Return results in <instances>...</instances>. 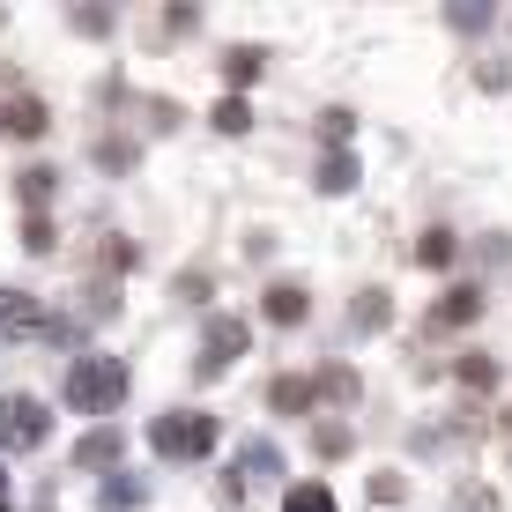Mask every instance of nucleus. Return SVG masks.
Listing matches in <instances>:
<instances>
[{
	"label": "nucleus",
	"mask_w": 512,
	"mask_h": 512,
	"mask_svg": "<svg viewBox=\"0 0 512 512\" xmlns=\"http://www.w3.org/2000/svg\"><path fill=\"white\" fill-rule=\"evenodd\" d=\"M119 394H127V364L75 357V372H67V409H75V416H112Z\"/></svg>",
	"instance_id": "1"
},
{
	"label": "nucleus",
	"mask_w": 512,
	"mask_h": 512,
	"mask_svg": "<svg viewBox=\"0 0 512 512\" xmlns=\"http://www.w3.org/2000/svg\"><path fill=\"white\" fill-rule=\"evenodd\" d=\"M156 453H171V461H193V453H208L216 446V416H201V409H179V416H156Z\"/></svg>",
	"instance_id": "2"
},
{
	"label": "nucleus",
	"mask_w": 512,
	"mask_h": 512,
	"mask_svg": "<svg viewBox=\"0 0 512 512\" xmlns=\"http://www.w3.org/2000/svg\"><path fill=\"white\" fill-rule=\"evenodd\" d=\"M45 438V409L30 394H8L0 401V446H38Z\"/></svg>",
	"instance_id": "3"
},
{
	"label": "nucleus",
	"mask_w": 512,
	"mask_h": 512,
	"mask_svg": "<svg viewBox=\"0 0 512 512\" xmlns=\"http://www.w3.org/2000/svg\"><path fill=\"white\" fill-rule=\"evenodd\" d=\"M238 349H245V327H238V320H208V334H201V364H193V372L216 379L223 364L238 357Z\"/></svg>",
	"instance_id": "4"
},
{
	"label": "nucleus",
	"mask_w": 512,
	"mask_h": 512,
	"mask_svg": "<svg viewBox=\"0 0 512 512\" xmlns=\"http://www.w3.org/2000/svg\"><path fill=\"white\" fill-rule=\"evenodd\" d=\"M38 297H23V290H0V342H15V334H38Z\"/></svg>",
	"instance_id": "5"
},
{
	"label": "nucleus",
	"mask_w": 512,
	"mask_h": 512,
	"mask_svg": "<svg viewBox=\"0 0 512 512\" xmlns=\"http://www.w3.org/2000/svg\"><path fill=\"white\" fill-rule=\"evenodd\" d=\"M268 320H282V327L305 320V290H297V282H275L268 290Z\"/></svg>",
	"instance_id": "6"
},
{
	"label": "nucleus",
	"mask_w": 512,
	"mask_h": 512,
	"mask_svg": "<svg viewBox=\"0 0 512 512\" xmlns=\"http://www.w3.org/2000/svg\"><path fill=\"white\" fill-rule=\"evenodd\" d=\"M282 512H334V490L327 483H297L290 498H282Z\"/></svg>",
	"instance_id": "7"
},
{
	"label": "nucleus",
	"mask_w": 512,
	"mask_h": 512,
	"mask_svg": "<svg viewBox=\"0 0 512 512\" xmlns=\"http://www.w3.org/2000/svg\"><path fill=\"white\" fill-rule=\"evenodd\" d=\"M483 312V297L475 290H446V305H438V327H461V320H475Z\"/></svg>",
	"instance_id": "8"
},
{
	"label": "nucleus",
	"mask_w": 512,
	"mask_h": 512,
	"mask_svg": "<svg viewBox=\"0 0 512 512\" xmlns=\"http://www.w3.org/2000/svg\"><path fill=\"white\" fill-rule=\"evenodd\" d=\"M268 401H275L282 416H290V409H312V386H297V379H275V386H268Z\"/></svg>",
	"instance_id": "9"
},
{
	"label": "nucleus",
	"mask_w": 512,
	"mask_h": 512,
	"mask_svg": "<svg viewBox=\"0 0 512 512\" xmlns=\"http://www.w3.org/2000/svg\"><path fill=\"white\" fill-rule=\"evenodd\" d=\"M97 461H119V431H90L82 438V468H97Z\"/></svg>",
	"instance_id": "10"
},
{
	"label": "nucleus",
	"mask_w": 512,
	"mask_h": 512,
	"mask_svg": "<svg viewBox=\"0 0 512 512\" xmlns=\"http://www.w3.org/2000/svg\"><path fill=\"white\" fill-rule=\"evenodd\" d=\"M253 75H260V52H253V45H238L231 60H223V82H253Z\"/></svg>",
	"instance_id": "11"
},
{
	"label": "nucleus",
	"mask_w": 512,
	"mask_h": 512,
	"mask_svg": "<svg viewBox=\"0 0 512 512\" xmlns=\"http://www.w3.org/2000/svg\"><path fill=\"white\" fill-rule=\"evenodd\" d=\"M216 127H223V134H245V127H253V112H245V97H223V104H216Z\"/></svg>",
	"instance_id": "12"
},
{
	"label": "nucleus",
	"mask_w": 512,
	"mask_h": 512,
	"mask_svg": "<svg viewBox=\"0 0 512 512\" xmlns=\"http://www.w3.org/2000/svg\"><path fill=\"white\" fill-rule=\"evenodd\" d=\"M416 260H423V268H446V260H453V238H446V231H431V238L416 245Z\"/></svg>",
	"instance_id": "13"
},
{
	"label": "nucleus",
	"mask_w": 512,
	"mask_h": 512,
	"mask_svg": "<svg viewBox=\"0 0 512 512\" xmlns=\"http://www.w3.org/2000/svg\"><path fill=\"white\" fill-rule=\"evenodd\" d=\"M349 179H357V164H342V156H327V164H320V186H327V193H342Z\"/></svg>",
	"instance_id": "14"
},
{
	"label": "nucleus",
	"mask_w": 512,
	"mask_h": 512,
	"mask_svg": "<svg viewBox=\"0 0 512 512\" xmlns=\"http://www.w3.org/2000/svg\"><path fill=\"white\" fill-rule=\"evenodd\" d=\"M45 193H52V171H45V164H30V171H23V201H30V208H38V201H45Z\"/></svg>",
	"instance_id": "15"
},
{
	"label": "nucleus",
	"mask_w": 512,
	"mask_h": 512,
	"mask_svg": "<svg viewBox=\"0 0 512 512\" xmlns=\"http://www.w3.org/2000/svg\"><path fill=\"white\" fill-rule=\"evenodd\" d=\"M357 327L372 334V327H386V297L379 290H364V305H357Z\"/></svg>",
	"instance_id": "16"
},
{
	"label": "nucleus",
	"mask_w": 512,
	"mask_h": 512,
	"mask_svg": "<svg viewBox=\"0 0 512 512\" xmlns=\"http://www.w3.org/2000/svg\"><path fill=\"white\" fill-rule=\"evenodd\" d=\"M23 245H30V253H45V245H52V223L30 216V223H23Z\"/></svg>",
	"instance_id": "17"
}]
</instances>
